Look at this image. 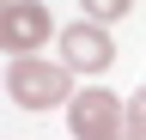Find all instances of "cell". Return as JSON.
<instances>
[{
  "label": "cell",
  "instance_id": "obj_6",
  "mask_svg": "<svg viewBox=\"0 0 146 140\" xmlns=\"http://www.w3.org/2000/svg\"><path fill=\"white\" fill-rule=\"evenodd\" d=\"M128 140H146V85L128 98Z\"/></svg>",
  "mask_w": 146,
  "mask_h": 140
},
{
  "label": "cell",
  "instance_id": "obj_4",
  "mask_svg": "<svg viewBox=\"0 0 146 140\" xmlns=\"http://www.w3.org/2000/svg\"><path fill=\"white\" fill-rule=\"evenodd\" d=\"M55 43H61V61H67V73H104V67L116 61V43H110V31H104V25H91V19L67 25Z\"/></svg>",
  "mask_w": 146,
  "mask_h": 140
},
{
  "label": "cell",
  "instance_id": "obj_1",
  "mask_svg": "<svg viewBox=\"0 0 146 140\" xmlns=\"http://www.w3.org/2000/svg\"><path fill=\"white\" fill-rule=\"evenodd\" d=\"M6 98L18 104V110H55V104L67 110L79 92H73L67 61H49V55H12V61H6Z\"/></svg>",
  "mask_w": 146,
  "mask_h": 140
},
{
  "label": "cell",
  "instance_id": "obj_5",
  "mask_svg": "<svg viewBox=\"0 0 146 140\" xmlns=\"http://www.w3.org/2000/svg\"><path fill=\"white\" fill-rule=\"evenodd\" d=\"M79 6H85V19H91V25H116L134 0H79Z\"/></svg>",
  "mask_w": 146,
  "mask_h": 140
},
{
  "label": "cell",
  "instance_id": "obj_2",
  "mask_svg": "<svg viewBox=\"0 0 146 140\" xmlns=\"http://www.w3.org/2000/svg\"><path fill=\"white\" fill-rule=\"evenodd\" d=\"M67 128L73 140H128V98H116L110 85H85L67 104Z\"/></svg>",
  "mask_w": 146,
  "mask_h": 140
},
{
  "label": "cell",
  "instance_id": "obj_3",
  "mask_svg": "<svg viewBox=\"0 0 146 140\" xmlns=\"http://www.w3.org/2000/svg\"><path fill=\"white\" fill-rule=\"evenodd\" d=\"M49 37H61V31H55L43 0H6V12H0V49L6 55H36Z\"/></svg>",
  "mask_w": 146,
  "mask_h": 140
}]
</instances>
